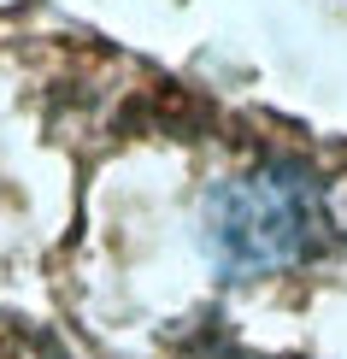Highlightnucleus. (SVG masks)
<instances>
[{
    "label": "nucleus",
    "mask_w": 347,
    "mask_h": 359,
    "mask_svg": "<svg viewBox=\"0 0 347 359\" xmlns=\"http://www.w3.org/2000/svg\"><path fill=\"white\" fill-rule=\"evenodd\" d=\"M206 242L230 277H277L336 242V206L318 171L265 159L224 177L206 201Z\"/></svg>",
    "instance_id": "nucleus-1"
}]
</instances>
